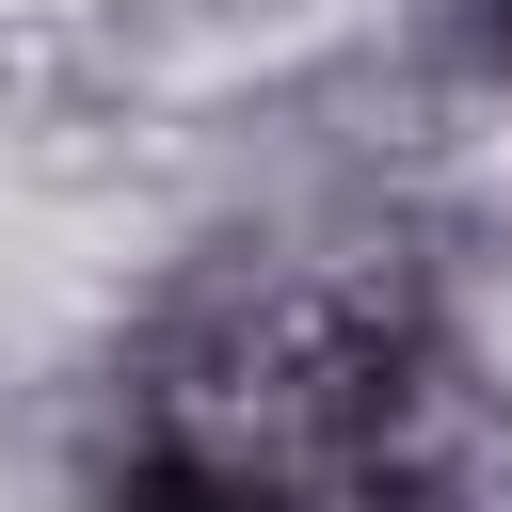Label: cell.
<instances>
[{"label":"cell","mask_w":512,"mask_h":512,"mask_svg":"<svg viewBox=\"0 0 512 512\" xmlns=\"http://www.w3.org/2000/svg\"><path fill=\"white\" fill-rule=\"evenodd\" d=\"M480 368L416 272L288 256L192 288L128 368L112 512H480Z\"/></svg>","instance_id":"6da1fadb"}]
</instances>
